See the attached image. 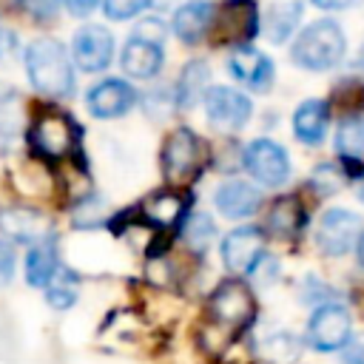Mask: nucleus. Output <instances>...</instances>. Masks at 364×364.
<instances>
[{"label": "nucleus", "mask_w": 364, "mask_h": 364, "mask_svg": "<svg viewBox=\"0 0 364 364\" xmlns=\"http://www.w3.org/2000/svg\"><path fill=\"white\" fill-rule=\"evenodd\" d=\"M256 318V299L253 290L242 279H225L213 287L205 304V324L225 333L230 341L250 327Z\"/></svg>", "instance_id": "f257e3e1"}, {"label": "nucleus", "mask_w": 364, "mask_h": 364, "mask_svg": "<svg viewBox=\"0 0 364 364\" xmlns=\"http://www.w3.org/2000/svg\"><path fill=\"white\" fill-rule=\"evenodd\" d=\"M26 71L31 85L40 94L48 97H68L74 91V68L71 60L65 54V48L51 40V37H40L28 46L26 51Z\"/></svg>", "instance_id": "f03ea898"}, {"label": "nucleus", "mask_w": 364, "mask_h": 364, "mask_svg": "<svg viewBox=\"0 0 364 364\" xmlns=\"http://www.w3.org/2000/svg\"><path fill=\"white\" fill-rule=\"evenodd\" d=\"M344 46H347V40L336 20H316L296 37L293 63L307 71H327L341 63Z\"/></svg>", "instance_id": "7ed1b4c3"}, {"label": "nucleus", "mask_w": 364, "mask_h": 364, "mask_svg": "<svg viewBox=\"0 0 364 364\" xmlns=\"http://www.w3.org/2000/svg\"><path fill=\"white\" fill-rule=\"evenodd\" d=\"M28 139H31V148L46 156V159H63L68 154H74L77 148V139H80V128L77 122L65 114V111H43L34 117L31 122V131H28Z\"/></svg>", "instance_id": "20e7f679"}, {"label": "nucleus", "mask_w": 364, "mask_h": 364, "mask_svg": "<svg viewBox=\"0 0 364 364\" xmlns=\"http://www.w3.org/2000/svg\"><path fill=\"white\" fill-rule=\"evenodd\" d=\"M259 28H262V17L253 0H225L213 11L208 37L216 46H245Z\"/></svg>", "instance_id": "39448f33"}, {"label": "nucleus", "mask_w": 364, "mask_h": 364, "mask_svg": "<svg viewBox=\"0 0 364 364\" xmlns=\"http://www.w3.org/2000/svg\"><path fill=\"white\" fill-rule=\"evenodd\" d=\"M205 162V145L191 128H176L162 145V173L171 185L191 182Z\"/></svg>", "instance_id": "423d86ee"}, {"label": "nucleus", "mask_w": 364, "mask_h": 364, "mask_svg": "<svg viewBox=\"0 0 364 364\" xmlns=\"http://www.w3.org/2000/svg\"><path fill=\"white\" fill-rule=\"evenodd\" d=\"M307 344L316 353H336L344 350L347 341L353 338V318L350 310L338 301H327L318 304L307 321V333H304Z\"/></svg>", "instance_id": "0eeeda50"}, {"label": "nucleus", "mask_w": 364, "mask_h": 364, "mask_svg": "<svg viewBox=\"0 0 364 364\" xmlns=\"http://www.w3.org/2000/svg\"><path fill=\"white\" fill-rule=\"evenodd\" d=\"M361 236V216L353 213V210H344V208H330L321 219H318V228H316V247L324 253V256H344L353 250V245L358 242Z\"/></svg>", "instance_id": "6e6552de"}, {"label": "nucleus", "mask_w": 364, "mask_h": 364, "mask_svg": "<svg viewBox=\"0 0 364 364\" xmlns=\"http://www.w3.org/2000/svg\"><path fill=\"white\" fill-rule=\"evenodd\" d=\"M242 162L245 168L250 171V176L267 188H279L287 182L290 176V159H287V151L273 142V139H253L245 154H242Z\"/></svg>", "instance_id": "1a4fd4ad"}, {"label": "nucleus", "mask_w": 364, "mask_h": 364, "mask_svg": "<svg viewBox=\"0 0 364 364\" xmlns=\"http://www.w3.org/2000/svg\"><path fill=\"white\" fill-rule=\"evenodd\" d=\"M205 111H208V122L216 131L236 134L247 125L253 108L242 91H233L228 85H216V88H208V94H205Z\"/></svg>", "instance_id": "9d476101"}, {"label": "nucleus", "mask_w": 364, "mask_h": 364, "mask_svg": "<svg viewBox=\"0 0 364 364\" xmlns=\"http://www.w3.org/2000/svg\"><path fill=\"white\" fill-rule=\"evenodd\" d=\"M264 259V230L245 225L222 239V262L233 276H247Z\"/></svg>", "instance_id": "9b49d317"}, {"label": "nucleus", "mask_w": 364, "mask_h": 364, "mask_svg": "<svg viewBox=\"0 0 364 364\" xmlns=\"http://www.w3.org/2000/svg\"><path fill=\"white\" fill-rule=\"evenodd\" d=\"M228 71L247 91L264 94L273 85V63L267 54H262L253 46H236V51L228 60Z\"/></svg>", "instance_id": "f8f14e48"}, {"label": "nucleus", "mask_w": 364, "mask_h": 364, "mask_svg": "<svg viewBox=\"0 0 364 364\" xmlns=\"http://www.w3.org/2000/svg\"><path fill=\"white\" fill-rule=\"evenodd\" d=\"M71 54H74L77 68H82V71H102V68H108V63L114 57V40H111V34L102 26L88 23V26L74 31Z\"/></svg>", "instance_id": "ddd939ff"}, {"label": "nucleus", "mask_w": 364, "mask_h": 364, "mask_svg": "<svg viewBox=\"0 0 364 364\" xmlns=\"http://www.w3.org/2000/svg\"><path fill=\"white\" fill-rule=\"evenodd\" d=\"M85 102H88V111L94 117H100V119H117V117H122V114H128L134 108L136 91L125 80L111 77V80L97 82L88 91V100Z\"/></svg>", "instance_id": "4468645a"}, {"label": "nucleus", "mask_w": 364, "mask_h": 364, "mask_svg": "<svg viewBox=\"0 0 364 364\" xmlns=\"http://www.w3.org/2000/svg\"><path fill=\"white\" fill-rule=\"evenodd\" d=\"M185 213H188V196L185 193H176V191H159V193L148 196L139 205L142 222L148 228H154V230L179 228L185 222Z\"/></svg>", "instance_id": "2eb2a0df"}, {"label": "nucleus", "mask_w": 364, "mask_h": 364, "mask_svg": "<svg viewBox=\"0 0 364 364\" xmlns=\"http://www.w3.org/2000/svg\"><path fill=\"white\" fill-rule=\"evenodd\" d=\"M307 228V208L301 205V199L299 196H279L273 205H270V210H267V216H264V230L270 233V236H276V239H296V236H301V230Z\"/></svg>", "instance_id": "dca6fc26"}, {"label": "nucleus", "mask_w": 364, "mask_h": 364, "mask_svg": "<svg viewBox=\"0 0 364 364\" xmlns=\"http://www.w3.org/2000/svg\"><path fill=\"white\" fill-rule=\"evenodd\" d=\"M213 11L216 6L213 3H205V0H191L185 6L176 9L173 14V34L188 43V46H196L199 40H205L210 34V23H213Z\"/></svg>", "instance_id": "f3484780"}, {"label": "nucleus", "mask_w": 364, "mask_h": 364, "mask_svg": "<svg viewBox=\"0 0 364 364\" xmlns=\"http://www.w3.org/2000/svg\"><path fill=\"white\" fill-rule=\"evenodd\" d=\"M119 63H122V71H125L128 77L151 80V77H156L159 68H162V48H159V43L134 34V37L125 43V48H122Z\"/></svg>", "instance_id": "a211bd4d"}, {"label": "nucleus", "mask_w": 364, "mask_h": 364, "mask_svg": "<svg viewBox=\"0 0 364 364\" xmlns=\"http://www.w3.org/2000/svg\"><path fill=\"white\" fill-rule=\"evenodd\" d=\"M213 202L222 216L228 219H247L262 208V191L247 185V182H225L213 193Z\"/></svg>", "instance_id": "6ab92c4d"}, {"label": "nucleus", "mask_w": 364, "mask_h": 364, "mask_svg": "<svg viewBox=\"0 0 364 364\" xmlns=\"http://www.w3.org/2000/svg\"><path fill=\"white\" fill-rule=\"evenodd\" d=\"M330 105L324 100H304L293 114V131L304 145H321L327 136Z\"/></svg>", "instance_id": "aec40b11"}, {"label": "nucleus", "mask_w": 364, "mask_h": 364, "mask_svg": "<svg viewBox=\"0 0 364 364\" xmlns=\"http://www.w3.org/2000/svg\"><path fill=\"white\" fill-rule=\"evenodd\" d=\"M0 228L11 239L31 242V245L40 242V239H46V236H51L46 216L37 213V210H28V208H9V210H3L0 213Z\"/></svg>", "instance_id": "412c9836"}, {"label": "nucleus", "mask_w": 364, "mask_h": 364, "mask_svg": "<svg viewBox=\"0 0 364 364\" xmlns=\"http://www.w3.org/2000/svg\"><path fill=\"white\" fill-rule=\"evenodd\" d=\"M208 80H210V68L205 60H193L182 68L179 80H176V88H173V102L179 111H188L193 108L199 100H205L208 94Z\"/></svg>", "instance_id": "4be33fe9"}, {"label": "nucleus", "mask_w": 364, "mask_h": 364, "mask_svg": "<svg viewBox=\"0 0 364 364\" xmlns=\"http://www.w3.org/2000/svg\"><path fill=\"white\" fill-rule=\"evenodd\" d=\"M60 270V259H57V242L51 236L40 239L31 245L28 256H26V282L31 287H46L54 273Z\"/></svg>", "instance_id": "5701e85b"}, {"label": "nucleus", "mask_w": 364, "mask_h": 364, "mask_svg": "<svg viewBox=\"0 0 364 364\" xmlns=\"http://www.w3.org/2000/svg\"><path fill=\"white\" fill-rule=\"evenodd\" d=\"M301 11H304L301 0H279V3H273L262 17L264 37L273 40V43H284L296 31V26L301 20Z\"/></svg>", "instance_id": "b1692460"}, {"label": "nucleus", "mask_w": 364, "mask_h": 364, "mask_svg": "<svg viewBox=\"0 0 364 364\" xmlns=\"http://www.w3.org/2000/svg\"><path fill=\"white\" fill-rule=\"evenodd\" d=\"M301 353V344L293 333L287 330H276V333H267L262 341H259V358H264L267 364H293Z\"/></svg>", "instance_id": "393cba45"}, {"label": "nucleus", "mask_w": 364, "mask_h": 364, "mask_svg": "<svg viewBox=\"0 0 364 364\" xmlns=\"http://www.w3.org/2000/svg\"><path fill=\"white\" fill-rule=\"evenodd\" d=\"M77 296H80V279H77V273H71L68 267H60V270L54 273V279L46 284V301H48L54 310H68V307H74Z\"/></svg>", "instance_id": "a878e982"}, {"label": "nucleus", "mask_w": 364, "mask_h": 364, "mask_svg": "<svg viewBox=\"0 0 364 364\" xmlns=\"http://www.w3.org/2000/svg\"><path fill=\"white\" fill-rule=\"evenodd\" d=\"M182 236L188 242V247L193 253H205L216 236V228H213V219L208 213H188L185 222H182Z\"/></svg>", "instance_id": "bb28decb"}, {"label": "nucleus", "mask_w": 364, "mask_h": 364, "mask_svg": "<svg viewBox=\"0 0 364 364\" xmlns=\"http://www.w3.org/2000/svg\"><path fill=\"white\" fill-rule=\"evenodd\" d=\"M336 151L344 159L364 156V119L361 117H347L338 125V131H336Z\"/></svg>", "instance_id": "cd10ccee"}, {"label": "nucleus", "mask_w": 364, "mask_h": 364, "mask_svg": "<svg viewBox=\"0 0 364 364\" xmlns=\"http://www.w3.org/2000/svg\"><path fill=\"white\" fill-rule=\"evenodd\" d=\"M347 179H350V173L338 165V162H324V165H318L316 171H313V176H310V185L318 191V193H336V191H341L344 185H347Z\"/></svg>", "instance_id": "c85d7f7f"}, {"label": "nucleus", "mask_w": 364, "mask_h": 364, "mask_svg": "<svg viewBox=\"0 0 364 364\" xmlns=\"http://www.w3.org/2000/svg\"><path fill=\"white\" fill-rule=\"evenodd\" d=\"M102 213H105V202H100L97 196H88V199H82V202L77 205L74 222H77L80 228H97V225L102 222Z\"/></svg>", "instance_id": "c756f323"}, {"label": "nucleus", "mask_w": 364, "mask_h": 364, "mask_svg": "<svg viewBox=\"0 0 364 364\" xmlns=\"http://www.w3.org/2000/svg\"><path fill=\"white\" fill-rule=\"evenodd\" d=\"M148 3L151 0H102V11L111 20H128L142 9H148Z\"/></svg>", "instance_id": "7c9ffc66"}, {"label": "nucleus", "mask_w": 364, "mask_h": 364, "mask_svg": "<svg viewBox=\"0 0 364 364\" xmlns=\"http://www.w3.org/2000/svg\"><path fill=\"white\" fill-rule=\"evenodd\" d=\"M14 3H17L28 17H34V20H40V23H51V20L57 17L63 0H14Z\"/></svg>", "instance_id": "2f4dec72"}, {"label": "nucleus", "mask_w": 364, "mask_h": 364, "mask_svg": "<svg viewBox=\"0 0 364 364\" xmlns=\"http://www.w3.org/2000/svg\"><path fill=\"white\" fill-rule=\"evenodd\" d=\"M14 264H17V253L14 245L0 239V287H6L14 279Z\"/></svg>", "instance_id": "473e14b6"}, {"label": "nucleus", "mask_w": 364, "mask_h": 364, "mask_svg": "<svg viewBox=\"0 0 364 364\" xmlns=\"http://www.w3.org/2000/svg\"><path fill=\"white\" fill-rule=\"evenodd\" d=\"M134 34H136V37H145V40H154V43H162L165 26H162V20H156V17H145V20L136 26Z\"/></svg>", "instance_id": "72a5a7b5"}, {"label": "nucleus", "mask_w": 364, "mask_h": 364, "mask_svg": "<svg viewBox=\"0 0 364 364\" xmlns=\"http://www.w3.org/2000/svg\"><path fill=\"white\" fill-rule=\"evenodd\" d=\"M333 299V287H324L321 282L310 279L304 282V301H313V304H327Z\"/></svg>", "instance_id": "f704fd0d"}, {"label": "nucleus", "mask_w": 364, "mask_h": 364, "mask_svg": "<svg viewBox=\"0 0 364 364\" xmlns=\"http://www.w3.org/2000/svg\"><path fill=\"white\" fill-rule=\"evenodd\" d=\"M341 364H364V336L347 341V347L341 353Z\"/></svg>", "instance_id": "c9c22d12"}, {"label": "nucleus", "mask_w": 364, "mask_h": 364, "mask_svg": "<svg viewBox=\"0 0 364 364\" xmlns=\"http://www.w3.org/2000/svg\"><path fill=\"white\" fill-rule=\"evenodd\" d=\"M97 3H100V0H63V6H65L74 17H85V14H91V11L97 9Z\"/></svg>", "instance_id": "e433bc0d"}, {"label": "nucleus", "mask_w": 364, "mask_h": 364, "mask_svg": "<svg viewBox=\"0 0 364 364\" xmlns=\"http://www.w3.org/2000/svg\"><path fill=\"white\" fill-rule=\"evenodd\" d=\"M313 3H316L318 9H333V11H336V9H347V6H353L355 0H313Z\"/></svg>", "instance_id": "4c0bfd02"}, {"label": "nucleus", "mask_w": 364, "mask_h": 364, "mask_svg": "<svg viewBox=\"0 0 364 364\" xmlns=\"http://www.w3.org/2000/svg\"><path fill=\"white\" fill-rule=\"evenodd\" d=\"M355 259H358V267L364 270V230H361V236L355 242Z\"/></svg>", "instance_id": "58836bf2"}, {"label": "nucleus", "mask_w": 364, "mask_h": 364, "mask_svg": "<svg viewBox=\"0 0 364 364\" xmlns=\"http://www.w3.org/2000/svg\"><path fill=\"white\" fill-rule=\"evenodd\" d=\"M355 185H358V196L364 199V168H361V171L355 173Z\"/></svg>", "instance_id": "ea45409f"}, {"label": "nucleus", "mask_w": 364, "mask_h": 364, "mask_svg": "<svg viewBox=\"0 0 364 364\" xmlns=\"http://www.w3.org/2000/svg\"><path fill=\"white\" fill-rule=\"evenodd\" d=\"M358 68L364 71V46H361V54H358Z\"/></svg>", "instance_id": "a19ab883"}, {"label": "nucleus", "mask_w": 364, "mask_h": 364, "mask_svg": "<svg viewBox=\"0 0 364 364\" xmlns=\"http://www.w3.org/2000/svg\"><path fill=\"white\" fill-rule=\"evenodd\" d=\"M0 51H3V28H0Z\"/></svg>", "instance_id": "79ce46f5"}]
</instances>
